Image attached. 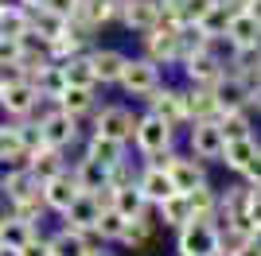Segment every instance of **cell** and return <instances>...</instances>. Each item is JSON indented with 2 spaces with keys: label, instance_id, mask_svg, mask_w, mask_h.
<instances>
[{
  "label": "cell",
  "instance_id": "45",
  "mask_svg": "<svg viewBox=\"0 0 261 256\" xmlns=\"http://www.w3.org/2000/svg\"><path fill=\"white\" fill-rule=\"evenodd\" d=\"M250 221L253 229H261V190H253V186H250Z\"/></svg>",
  "mask_w": 261,
  "mask_h": 256
},
{
  "label": "cell",
  "instance_id": "25",
  "mask_svg": "<svg viewBox=\"0 0 261 256\" xmlns=\"http://www.w3.org/2000/svg\"><path fill=\"white\" fill-rule=\"evenodd\" d=\"M257 155H261V144H257L253 136H246V140H230L226 148H222V163H226L230 171H238V175H246V167H250Z\"/></svg>",
  "mask_w": 261,
  "mask_h": 256
},
{
  "label": "cell",
  "instance_id": "36",
  "mask_svg": "<svg viewBox=\"0 0 261 256\" xmlns=\"http://www.w3.org/2000/svg\"><path fill=\"white\" fill-rule=\"evenodd\" d=\"M156 213H160V221L172 225V229H184V225L191 221V206H187L184 194H172L168 202H160V206H156Z\"/></svg>",
  "mask_w": 261,
  "mask_h": 256
},
{
  "label": "cell",
  "instance_id": "26",
  "mask_svg": "<svg viewBox=\"0 0 261 256\" xmlns=\"http://www.w3.org/2000/svg\"><path fill=\"white\" fill-rule=\"evenodd\" d=\"M32 39H39L43 47H51L55 39H63L66 35V20L63 16H55V12H47V8H39V12H32Z\"/></svg>",
  "mask_w": 261,
  "mask_h": 256
},
{
  "label": "cell",
  "instance_id": "19",
  "mask_svg": "<svg viewBox=\"0 0 261 256\" xmlns=\"http://www.w3.org/2000/svg\"><path fill=\"white\" fill-rule=\"evenodd\" d=\"M0 105H4V113H12V117H28L35 105H39V93H35L32 82H12L0 89Z\"/></svg>",
  "mask_w": 261,
  "mask_h": 256
},
{
  "label": "cell",
  "instance_id": "34",
  "mask_svg": "<svg viewBox=\"0 0 261 256\" xmlns=\"http://www.w3.org/2000/svg\"><path fill=\"white\" fill-rule=\"evenodd\" d=\"M47 252L51 256H86L90 245H86V237L70 233V229H59L55 237H47Z\"/></svg>",
  "mask_w": 261,
  "mask_h": 256
},
{
  "label": "cell",
  "instance_id": "24",
  "mask_svg": "<svg viewBox=\"0 0 261 256\" xmlns=\"http://www.w3.org/2000/svg\"><path fill=\"white\" fill-rule=\"evenodd\" d=\"M184 105H187V124H203V120H218V101L211 89H191L184 93Z\"/></svg>",
  "mask_w": 261,
  "mask_h": 256
},
{
  "label": "cell",
  "instance_id": "23",
  "mask_svg": "<svg viewBox=\"0 0 261 256\" xmlns=\"http://www.w3.org/2000/svg\"><path fill=\"white\" fill-rule=\"evenodd\" d=\"M109 210L121 213L125 221H137V217L148 213V202H144V194L137 190V182H129V186H113V206H109Z\"/></svg>",
  "mask_w": 261,
  "mask_h": 256
},
{
  "label": "cell",
  "instance_id": "52",
  "mask_svg": "<svg viewBox=\"0 0 261 256\" xmlns=\"http://www.w3.org/2000/svg\"><path fill=\"white\" fill-rule=\"evenodd\" d=\"M0 221H4V210H0Z\"/></svg>",
  "mask_w": 261,
  "mask_h": 256
},
{
  "label": "cell",
  "instance_id": "22",
  "mask_svg": "<svg viewBox=\"0 0 261 256\" xmlns=\"http://www.w3.org/2000/svg\"><path fill=\"white\" fill-rule=\"evenodd\" d=\"M28 31H32V12L16 8V4H0V39L20 43L28 39Z\"/></svg>",
  "mask_w": 261,
  "mask_h": 256
},
{
  "label": "cell",
  "instance_id": "53",
  "mask_svg": "<svg viewBox=\"0 0 261 256\" xmlns=\"http://www.w3.org/2000/svg\"><path fill=\"white\" fill-rule=\"evenodd\" d=\"M78 4H86V0H78Z\"/></svg>",
  "mask_w": 261,
  "mask_h": 256
},
{
  "label": "cell",
  "instance_id": "47",
  "mask_svg": "<svg viewBox=\"0 0 261 256\" xmlns=\"http://www.w3.org/2000/svg\"><path fill=\"white\" fill-rule=\"evenodd\" d=\"M28 12H39V8H47V0H20Z\"/></svg>",
  "mask_w": 261,
  "mask_h": 256
},
{
  "label": "cell",
  "instance_id": "41",
  "mask_svg": "<svg viewBox=\"0 0 261 256\" xmlns=\"http://www.w3.org/2000/svg\"><path fill=\"white\" fill-rule=\"evenodd\" d=\"M0 159H28L20 151V136H16V128L0 124Z\"/></svg>",
  "mask_w": 261,
  "mask_h": 256
},
{
  "label": "cell",
  "instance_id": "37",
  "mask_svg": "<svg viewBox=\"0 0 261 256\" xmlns=\"http://www.w3.org/2000/svg\"><path fill=\"white\" fill-rule=\"evenodd\" d=\"M59 109H63L66 117H82V113H90V109H94V89H70V85H66V93L59 97Z\"/></svg>",
  "mask_w": 261,
  "mask_h": 256
},
{
  "label": "cell",
  "instance_id": "15",
  "mask_svg": "<svg viewBox=\"0 0 261 256\" xmlns=\"http://www.w3.org/2000/svg\"><path fill=\"white\" fill-rule=\"evenodd\" d=\"M211 93L218 101V113H242V109H250V85L242 82L238 74H226Z\"/></svg>",
  "mask_w": 261,
  "mask_h": 256
},
{
  "label": "cell",
  "instance_id": "14",
  "mask_svg": "<svg viewBox=\"0 0 261 256\" xmlns=\"http://www.w3.org/2000/svg\"><path fill=\"white\" fill-rule=\"evenodd\" d=\"M78 198H82V190H78L74 175H66V171H59L55 179L43 182V206H51V210H59V213H66Z\"/></svg>",
  "mask_w": 261,
  "mask_h": 256
},
{
  "label": "cell",
  "instance_id": "5",
  "mask_svg": "<svg viewBox=\"0 0 261 256\" xmlns=\"http://www.w3.org/2000/svg\"><path fill=\"white\" fill-rule=\"evenodd\" d=\"M184 74L195 89H215V85L226 78V58H218L215 51L191 54V58H184Z\"/></svg>",
  "mask_w": 261,
  "mask_h": 256
},
{
  "label": "cell",
  "instance_id": "35",
  "mask_svg": "<svg viewBox=\"0 0 261 256\" xmlns=\"http://www.w3.org/2000/svg\"><path fill=\"white\" fill-rule=\"evenodd\" d=\"M63 70V78H66V85L70 89H94V70H90V58L86 54H78V58H70V62H63L59 66Z\"/></svg>",
  "mask_w": 261,
  "mask_h": 256
},
{
  "label": "cell",
  "instance_id": "29",
  "mask_svg": "<svg viewBox=\"0 0 261 256\" xmlns=\"http://www.w3.org/2000/svg\"><path fill=\"white\" fill-rule=\"evenodd\" d=\"M28 82L35 85V93H39V97H51V101H59V97L66 93V78H63V70H59L55 62L43 66V70H35Z\"/></svg>",
  "mask_w": 261,
  "mask_h": 256
},
{
  "label": "cell",
  "instance_id": "28",
  "mask_svg": "<svg viewBox=\"0 0 261 256\" xmlns=\"http://www.w3.org/2000/svg\"><path fill=\"white\" fill-rule=\"evenodd\" d=\"M187 206H191V217L195 221H218V194L211 190V182H203V186H195L191 194H184Z\"/></svg>",
  "mask_w": 261,
  "mask_h": 256
},
{
  "label": "cell",
  "instance_id": "31",
  "mask_svg": "<svg viewBox=\"0 0 261 256\" xmlns=\"http://www.w3.org/2000/svg\"><path fill=\"white\" fill-rule=\"evenodd\" d=\"M28 171H32L39 182L55 179V175L63 171V151H55V148H39V151H32V155H28Z\"/></svg>",
  "mask_w": 261,
  "mask_h": 256
},
{
  "label": "cell",
  "instance_id": "30",
  "mask_svg": "<svg viewBox=\"0 0 261 256\" xmlns=\"http://www.w3.org/2000/svg\"><path fill=\"white\" fill-rule=\"evenodd\" d=\"M74 182H78V190L82 194H101L109 186V171L106 167H98V163H90V159H82L78 163V171H74Z\"/></svg>",
  "mask_w": 261,
  "mask_h": 256
},
{
  "label": "cell",
  "instance_id": "20",
  "mask_svg": "<svg viewBox=\"0 0 261 256\" xmlns=\"http://www.w3.org/2000/svg\"><path fill=\"white\" fill-rule=\"evenodd\" d=\"M242 217H250V186L238 182V186H226V194H218V221L234 225Z\"/></svg>",
  "mask_w": 261,
  "mask_h": 256
},
{
  "label": "cell",
  "instance_id": "8",
  "mask_svg": "<svg viewBox=\"0 0 261 256\" xmlns=\"http://www.w3.org/2000/svg\"><path fill=\"white\" fill-rule=\"evenodd\" d=\"M187 144H191V159H222V148L226 140L218 132L215 120H203V124H187Z\"/></svg>",
  "mask_w": 261,
  "mask_h": 256
},
{
  "label": "cell",
  "instance_id": "17",
  "mask_svg": "<svg viewBox=\"0 0 261 256\" xmlns=\"http://www.w3.org/2000/svg\"><path fill=\"white\" fill-rule=\"evenodd\" d=\"M226 43H230V51H261V23L250 12L234 16L226 27Z\"/></svg>",
  "mask_w": 261,
  "mask_h": 256
},
{
  "label": "cell",
  "instance_id": "50",
  "mask_svg": "<svg viewBox=\"0 0 261 256\" xmlns=\"http://www.w3.org/2000/svg\"><path fill=\"white\" fill-rule=\"evenodd\" d=\"M86 256H113V252H106V248H90Z\"/></svg>",
  "mask_w": 261,
  "mask_h": 256
},
{
  "label": "cell",
  "instance_id": "51",
  "mask_svg": "<svg viewBox=\"0 0 261 256\" xmlns=\"http://www.w3.org/2000/svg\"><path fill=\"white\" fill-rule=\"evenodd\" d=\"M238 4H246V8H250V4H253V0H238Z\"/></svg>",
  "mask_w": 261,
  "mask_h": 256
},
{
  "label": "cell",
  "instance_id": "21",
  "mask_svg": "<svg viewBox=\"0 0 261 256\" xmlns=\"http://www.w3.org/2000/svg\"><path fill=\"white\" fill-rule=\"evenodd\" d=\"M90 70H94V82H121V70H125V54L113 51V47H101V51H90Z\"/></svg>",
  "mask_w": 261,
  "mask_h": 256
},
{
  "label": "cell",
  "instance_id": "54",
  "mask_svg": "<svg viewBox=\"0 0 261 256\" xmlns=\"http://www.w3.org/2000/svg\"><path fill=\"white\" fill-rule=\"evenodd\" d=\"M0 89H4V82H0Z\"/></svg>",
  "mask_w": 261,
  "mask_h": 256
},
{
  "label": "cell",
  "instance_id": "33",
  "mask_svg": "<svg viewBox=\"0 0 261 256\" xmlns=\"http://www.w3.org/2000/svg\"><path fill=\"white\" fill-rule=\"evenodd\" d=\"M218 132H222V140H246L253 136V117H250V109H242V113H222V117L215 120Z\"/></svg>",
  "mask_w": 261,
  "mask_h": 256
},
{
  "label": "cell",
  "instance_id": "18",
  "mask_svg": "<svg viewBox=\"0 0 261 256\" xmlns=\"http://www.w3.org/2000/svg\"><path fill=\"white\" fill-rule=\"evenodd\" d=\"M98 217H101V206L90 198V194H82L70 210L63 213V221H66V229L70 233H78V237H86V233H94L98 229Z\"/></svg>",
  "mask_w": 261,
  "mask_h": 256
},
{
  "label": "cell",
  "instance_id": "32",
  "mask_svg": "<svg viewBox=\"0 0 261 256\" xmlns=\"http://www.w3.org/2000/svg\"><path fill=\"white\" fill-rule=\"evenodd\" d=\"M86 159L90 163H98V167H106V171H117L121 163H125V148L121 144H109V140H90V148H86Z\"/></svg>",
  "mask_w": 261,
  "mask_h": 256
},
{
  "label": "cell",
  "instance_id": "39",
  "mask_svg": "<svg viewBox=\"0 0 261 256\" xmlns=\"http://www.w3.org/2000/svg\"><path fill=\"white\" fill-rule=\"evenodd\" d=\"M94 233H98L101 241H121V233H125V217H121V213H113V210H101L98 229H94Z\"/></svg>",
  "mask_w": 261,
  "mask_h": 256
},
{
  "label": "cell",
  "instance_id": "2",
  "mask_svg": "<svg viewBox=\"0 0 261 256\" xmlns=\"http://www.w3.org/2000/svg\"><path fill=\"white\" fill-rule=\"evenodd\" d=\"M156 167H164V175L172 179V186H175V194H191L195 186H203L207 182V171H203V163L199 159H191V155H160L156 159Z\"/></svg>",
  "mask_w": 261,
  "mask_h": 256
},
{
  "label": "cell",
  "instance_id": "27",
  "mask_svg": "<svg viewBox=\"0 0 261 256\" xmlns=\"http://www.w3.org/2000/svg\"><path fill=\"white\" fill-rule=\"evenodd\" d=\"M32 237H35V229H32L28 221H20V217L4 213V221H0V248H4V252H20Z\"/></svg>",
  "mask_w": 261,
  "mask_h": 256
},
{
  "label": "cell",
  "instance_id": "7",
  "mask_svg": "<svg viewBox=\"0 0 261 256\" xmlns=\"http://www.w3.org/2000/svg\"><path fill=\"white\" fill-rule=\"evenodd\" d=\"M121 85H125L133 97H148V93H156V89H160V66H152L148 58H125Z\"/></svg>",
  "mask_w": 261,
  "mask_h": 256
},
{
  "label": "cell",
  "instance_id": "4",
  "mask_svg": "<svg viewBox=\"0 0 261 256\" xmlns=\"http://www.w3.org/2000/svg\"><path fill=\"white\" fill-rule=\"evenodd\" d=\"M133 132H137V117H133L125 105H109L98 113V120H94V136L98 140H109V144H129Z\"/></svg>",
  "mask_w": 261,
  "mask_h": 256
},
{
  "label": "cell",
  "instance_id": "1",
  "mask_svg": "<svg viewBox=\"0 0 261 256\" xmlns=\"http://www.w3.org/2000/svg\"><path fill=\"white\" fill-rule=\"evenodd\" d=\"M175 248H179V256H222L218 252V225L191 217L175 237Z\"/></svg>",
  "mask_w": 261,
  "mask_h": 256
},
{
  "label": "cell",
  "instance_id": "16",
  "mask_svg": "<svg viewBox=\"0 0 261 256\" xmlns=\"http://www.w3.org/2000/svg\"><path fill=\"white\" fill-rule=\"evenodd\" d=\"M137 190L144 194V202H148V206H160V202H168V198L175 194V186H172V179L164 175V167L148 163V167L137 175Z\"/></svg>",
  "mask_w": 261,
  "mask_h": 256
},
{
  "label": "cell",
  "instance_id": "49",
  "mask_svg": "<svg viewBox=\"0 0 261 256\" xmlns=\"http://www.w3.org/2000/svg\"><path fill=\"white\" fill-rule=\"evenodd\" d=\"M234 256H261V248H253V245H246L242 252H234Z\"/></svg>",
  "mask_w": 261,
  "mask_h": 256
},
{
  "label": "cell",
  "instance_id": "46",
  "mask_svg": "<svg viewBox=\"0 0 261 256\" xmlns=\"http://www.w3.org/2000/svg\"><path fill=\"white\" fill-rule=\"evenodd\" d=\"M250 109H257V113H261V82L250 89Z\"/></svg>",
  "mask_w": 261,
  "mask_h": 256
},
{
  "label": "cell",
  "instance_id": "10",
  "mask_svg": "<svg viewBox=\"0 0 261 256\" xmlns=\"http://www.w3.org/2000/svg\"><path fill=\"white\" fill-rule=\"evenodd\" d=\"M117 16L133 31H156L160 27V4L156 0H117Z\"/></svg>",
  "mask_w": 261,
  "mask_h": 256
},
{
  "label": "cell",
  "instance_id": "38",
  "mask_svg": "<svg viewBox=\"0 0 261 256\" xmlns=\"http://www.w3.org/2000/svg\"><path fill=\"white\" fill-rule=\"evenodd\" d=\"M78 12L86 16L90 27H98V23H106V20L117 16V0H86V4H78Z\"/></svg>",
  "mask_w": 261,
  "mask_h": 256
},
{
  "label": "cell",
  "instance_id": "44",
  "mask_svg": "<svg viewBox=\"0 0 261 256\" xmlns=\"http://www.w3.org/2000/svg\"><path fill=\"white\" fill-rule=\"evenodd\" d=\"M20 256H51V252H47V241H43V237H32V241L20 248Z\"/></svg>",
  "mask_w": 261,
  "mask_h": 256
},
{
  "label": "cell",
  "instance_id": "11",
  "mask_svg": "<svg viewBox=\"0 0 261 256\" xmlns=\"http://www.w3.org/2000/svg\"><path fill=\"white\" fill-rule=\"evenodd\" d=\"M39 132H43V144H47V148L63 151L66 144H74V136H78V120H74V117H66L63 109L55 105L51 113L39 120Z\"/></svg>",
  "mask_w": 261,
  "mask_h": 256
},
{
  "label": "cell",
  "instance_id": "40",
  "mask_svg": "<svg viewBox=\"0 0 261 256\" xmlns=\"http://www.w3.org/2000/svg\"><path fill=\"white\" fill-rule=\"evenodd\" d=\"M152 225H156V221H148V217L125 221V233H121V241H125V245H144V241L152 237Z\"/></svg>",
  "mask_w": 261,
  "mask_h": 256
},
{
  "label": "cell",
  "instance_id": "43",
  "mask_svg": "<svg viewBox=\"0 0 261 256\" xmlns=\"http://www.w3.org/2000/svg\"><path fill=\"white\" fill-rule=\"evenodd\" d=\"M242 179H246V186H253V190H261V155H257V159L250 163V167H246V175H242Z\"/></svg>",
  "mask_w": 261,
  "mask_h": 256
},
{
  "label": "cell",
  "instance_id": "9",
  "mask_svg": "<svg viewBox=\"0 0 261 256\" xmlns=\"http://www.w3.org/2000/svg\"><path fill=\"white\" fill-rule=\"evenodd\" d=\"M246 12V4H238V0H215L207 12H203V20L195 23L199 31H203V39H226V27H230V20L234 16H242Z\"/></svg>",
  "mask_w": 261,
  "mask_h": 256
},
{
  "label": "cell",
  "instance_id": "6",
  "mask_svg": "<svg viewBox=\"0 0 261 256\" xmlns=\"http://www.w3.org/2000/svg\"><path fill=\"white\" fill-rule=\"evenodd\" d=\"M156 4H160V27L179 31V27H195L215 0H156Z\"/></svg>",
  "mask_w": 261,
  "mask_h": 256
},
{
  "label": "cell",
  "instance_id": "48",
  "mask_svg": "<svg viewBox=\"0 0 261 256\" xmlns=\"http://www.w3.org/2000/svg\"><path fill=\"white\" fill-rule=\"evenodd\" d=\"M246 12H250L253 20H257V23H261V0H253V4H250V8H246Z\"/></svg>",
  "mask_w": 261,
  "mask_h": 256
},
{
  "label": "cell",
  "instance_id": "12",
  "mask_svg": "<svg viewBox=\"0 0 261 256\" xmlns=\"http://www.w3.org/2000/svg\"><path fill=\"white\" fill-rule=\"evenodd\" d=\"M148 113L152 117H160L164 124H187V105H184V89H156V93H148Z\"/></svg>",
  "mask_w": 261,
  "mask_h": 256
},
{
  "label": "cell",
  "instance_id": "42",
  "mask_svg": "<svg viewBox=\"0 0 261 256\" xmlns=\"http://www.w3.org/2000/svg\"><path fill=\"white\" fill-rule=\"evenodd\" d=\"M47 12H55V16L70 20V16L78 12V0H47Z\"/></svg>",
  "mask_w": 261,
  "mask_h": 256
},
{
  "label": "cell",
  "instance_id": "3",
  "mask_svg": "<svg viewBox=\"0 0 261 256\" xmlns=\"http://www.w3.org/2000/svg\"><path fill=\"white\" fill-rule=\"evenodd\" d=\"M172 136H175V128L164 124V120L152 117V113L137 120V132H133V140H137L141 155H152V159H160V155H168V151H172Z\"/></svg>",
  "mask_w": 261,
  "mask_h": 256
},
{
  "label": "cell",
  "instance_id": "13",
  "mask_svg": "<svg viewBox=\"0 0 261 256\" xmlns=\"http://www.w3.org/2000/svg\"><path fill=\"white\" fill-rule=\"evenodd\" d=\"M144 58L152 66H160V62H179V31L175 27H156V31H148L144 35Z\"/></svg>",
  "mask_w": 261,
  "mask_h": 256
}]
</instances>
